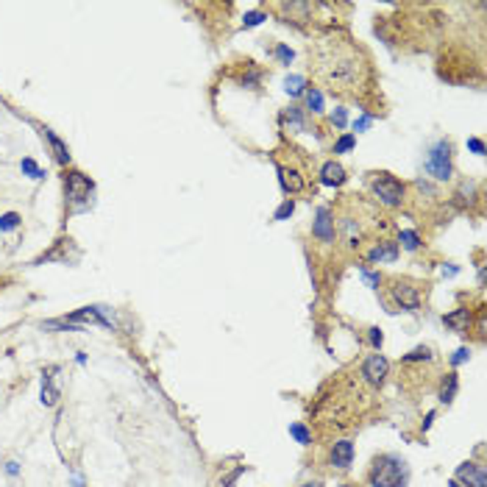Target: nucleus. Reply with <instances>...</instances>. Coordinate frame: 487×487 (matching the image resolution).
<instances>
[{
  "label": "nucleus",
  "mask_w": 487,
  "mask_h": 487,
  "mask_svg": "<svg viewBox=\"0 0 487 487\" xmlns=\"http://www.w3.org/2000/svg\"><path fill=\"white\" fill-rule=\"evenodd\" d=\"M290 434L301 443V446H309V443H312V432H309L306 426H301V423H290Z\"/></svg>",
  "instance_id": "aec40b11"
},
{
  "label": "nucleus",
  "mask_w": 487,
  "mask_h": 487,
  "mask_svg": "<svg viewBox=\"0 0 487 487\" xmlns=\"http://www.w3.org/2000/svg\"><path fill=\"white\" fill-rule=\"evenodd\" d=\"M312 78L337 97H359L370 90L373 70L368 56L348 39V33L331 31L306 48Z\"/></svg>",
  "instance_id": "f257e3e1"
},
{
  "label": "nucleus",
  "mask_w": 487,
  "mask_h": 487,
  "mask_svg": "<svg viewBox=\"0 0 487 487\" xmlns=\"http://www.w3.org/2000/svg\"><path fill=\"white\" fill-rule=\"evenodd\" d=\"M468 357H471V351H468V348H459L454 357H451V365H462V362H465Z\"/></svg>",
  "instance_id": "72a5a7b5"
},
{
  "label": "nucleus",
  "mask_w": 487,
  "mask_h": 487,
  "mask_svg": "<svg viewBox=\"0 0 487 487\" xmlns=\"http://www.w3.org/2000/svg\"><path fill=\"white\" fill-rule=\"evenodd\" d=\"M449 487H462L459 482H449Z\"/></svg>",
  "instance_id": "ea45409f"
},
{
  "label": "nucleus",
  "mask_w": 487,
  "mask_h": 487,
  "mask_svg": "<svg viewBox=\"0 0 487 487\" xmlns=\"http://www.w3.org/2000/svg\"><path fill=\"white\" fill-rule=\"evenodd\" d=\"M368 482L370 487H407L410 468L398 454H379L370 465Z\"/></svg>",
  "instance_id": "f03ea898"
},
{
  "label": "nucleus",
  "mask_w": 487,
  "mask_h": 487,
  "mask_svg": "<svg viewBox=\"0 0 487 487\" xmlns=\"http://www.w3.org/2000/svg\"><path fill=\"white\" fill-rule=\"evenodd\" d=\"M304 487H323L321 482H309V485H304Z\"/></svg>",
  "instance_id": "58836bf2"
},
{
  "label": "nucleus",
  "mask_w": 487,
  "mask_h": 487,
  "mask_svg": "<svg viewBox=\"0 0 487 487\" xmlns=\"http://www.w3.org/2000/svg\"><path fill=\"white\" fill-rule=\"evenodd\" d=\"M23 173H28L31 178H45V170H39V164L33 162V159H23Z\"/></svg>",
  "instance_id": "bb28decb"
},
{
  "label": "nucleus",
  "mask_w": 487,
  "mask_h": 487,
  "mask_svg": "<svg viewBox=\"0 0 487 487\" xmlns=\"http://www.w3.org/2000/svg\"><path fill=\"white\" fill-rule=\"evenodd\" d=\"M459 485H468V487H487V471L482 462H462L456 468V479Z\"/></svg>",
  "instance_id": "1a4fd4ad"
},
{
  "label": "nucleus",
  "mask_w": 487,
  "mask_h": 487,
  "mask_svg": "<svg viewBox=\"0 0 487 487\" xmlns=\"http://www.w3.org/2000/svg\"><path fill=\"white\" fill-rule=\"evenodd\" d=\"M65 195L67 203H70V212H87L92 203V195H95V184L84 173L70 170L65 176Z\"/></svg>",
  "instance_id": "20e7f679"
},
{
  "label": "nucleus",
  "mask_w": 487,
  "mask_h": 487,
  "mask_svg": "<svg viewBox=\"0 0 487 487\" xmlns=\"http://www.w3.org/2000/svg\"><path fill=\"white\" fill-rule=\"evenodd\" d=\"M276 173H279V181H282V190L284 193H301L304 187H306V178H304V173L298 170V167H292V164H282L276 162Z\"/></svg>",
  "instance_id": "9d476101"
},
{
  "label": "nucleus",
  "mask_w": 487,
  "mask_h": 487,
  "mask_svg": "<svg viewBox=\"0 0 487 487\" xmlns=\"http://www.w3.org/2000/svg\"><path fill=\"white\" fill-rule=\"evenodd\" d=\"M304 84H306V81H304L301 75H287V78H284V90H287L292 97L304 95Z\"/></svg>",
  "instance_id": "412c9836"
},
{
  "label": "nucleus",
  "mask_w": 487,
  "mask_h": 487,
  "mask_svg": "<svg viewBox=\"0 0 487 487\" xmlns=\"http://www.w3.org/2000/svg\"><path fill=\"white\" fill-rule=\"evenodd\" d=\"M346 120H348V114H346V109H337V112L331 114V123H334L337 129H343V126H346Z\"/></svg>",
  "instance_id": "7c9ffc66"
},
{
  "label": "nucleus",
  "mask_w": 487,
  "mask_h": 487,
  "mask_svg": "<svg viewBox=\"0 0 487 487\" xmlns=\"http://www.w3.org/2000/svg\"><path fill=\"white\" fill-rule=\"evenodd\" d=\"M346 170H343V164L337 162H326L323 167H321V184H326V187H340V184H346Z\"/></svg>",
  "instance_id": "4468645a"
},
{
  "label": "nucleus",
  "mask_w": 487,
  "mask_h": 487,
  "mask_svg": "<svg viewBox=\"0 0 487 487\" xmlns=\"http://www.w3.org/2000/svg\"><path fill=\"white\" fill-rule=\"evenodd\" d=\"M262 20H264V14H262V11H251V14H245V28H254V26H259Z\"/></svg>",
  "instance_id": "c756f323"
},
{
  "label": "nucleus",
  "mask_w": 487,
  "mask_h": 487,
  "mask_svg": "<svg viewBox=\"0 0 487 487\" xmlns=\"http://www.w3.org/2000/svg\"><path fill=\"white\" fill-rule=\"evenodd\" d=\"M370 343H373L376 348L382 346V331H379V328H370Z\"/></svg>",
  "instance_id": "e433bc0d"
},
{
  "label": "nucleus",
  "mask_w": 487,
  "mask_h": 487,
  "mask_svg": "<svg viewBox=\"0 0 487 487\" xmlns=\"http://www.w3.org/2000/svg\"><path fill=\"white\" fill-rule=\"evenodd\" d=\"M242 473H245V465H240V468H237L234 473H228V479H226V482H223L220 487H234V482H237V479H240Z\"/></svg>",
  "instance_id": "2f4dec72"
},
{
  "label": "nucleus",
  "mask_w": 487,
  "mask_h": 487,
  "mask_svg": "<svg viewBox=\"0 0 487 487\" xmlns=\"http://www.w3.org/2000/svg\"><path fill=\"white\" fill-rule=\"evenodd\" d=\"M368 126H370V114H365V117L354 120V131H365Z\"/></svg>",
  "instance_id": "c9c22d12"
},
{
  "label": "nucleus",
  "mask_w": 487,
  "mask_h": 487,
  "mask_svg": "<svg viewBox=\"0 0 487 487\" xmlns=\"http://www.w3.org/2000/svg\"><path fill=\"white\" fill-rule=\"evenodd\" d=\"M312 234L321 237L323 242H334V218H331V209L328 206H321L318 209V220L312 226Z\"/></svg>",
  "instance_id": "f8f14e48"
},
{
  "label": "nucleus",
  "mask_w": 487,
  "mask_h": 487,
  "mask_svg": "<svg viewBox=\"0 0 487 487\" xmlns=\"http://www.w3.org/2000/svg\"><path fill=\"white\" fill-rule=\"evenodd\" d=\"M276 59H279L282 65H290V62H292V50L287 48V45H279V48H276Z\"/></svg>",
  "instance_id": "c85d7f7f"
},
{
  "label": "nucleus",
  "mask_w": 487,
  "mask_h": 487,
  "mask_svg": "<svg viewBox=\"0 0 487 487\" xmlns=\"http://www.w3.org/2000/svg\"><path fill=\"white\" fill-rule=\"evenodd\" d=\"M368 184H370L373 195L379 198V203H385V206H401L404 203L407 187L395 176H390V173H370Z\"/></svg>",
  "instance_id": "39448f33"
},
{
  "label": "nucleus",
  "mask_w": 487,
  "mask_h": 487,
  "mask_svg": "<svg viewBox=\"0 0 487 487\" xmlns=\"http://www.w3.org/2000/svg\"><path fill=\"white\" fill-rule=\"evenodd\" d=\"M387 373H390V362L382 354H370V357L362 362V379L368 385H373V387H382L385 379H387Z\"/></svg>",
  "instance_id": "6e6552de"
},
{
  "label": "nucleus",
  "mask_w": 487,
  "mask_h": 487,
  "mask_svg": "<svg viewBox=\"0 0 487 487\" xmlns=\"http://www.w3.org/2000/svg\"><path fill=\"white\" fill-rule=\"evenodd\" d=\"M398 240H401V245H404L407 251H418V248H421V237H418L415 231H401Z\"/></svg>",
  "instance_id": "5701e85b"
},
{
  "label": "nucleus",
  "mask_w": 487,
  "mask_h": 487,
  "mask_svg": "<svg viewBox=\"0 0 487 487\" xmlns=\"http://www.w3.org/2000/svg\"><path fill=\"white\" fill-rule=\"evenodd\" d=\"M306 106H309L315 114H321V112H323V95H321L315 87H312V90H306Z\"/></svg>",
  "instance_id": "4be33fe9"
},
{
  "label": "nucleus",
  "mask_w": 487,
  "mask_h": 487,
  "mask_svg": "<svg viewBox=\"0 0 487 487\" xmlns=\"http://www.w3.org/2000/svg\"><path fill=\"white\" fill-rule=\"evenodd\" d=\"M84 326H103V328H114V321L106 315L103 306H84L73 315H67L62 321H48L42 328H70V331H81Z\"/></svg>",
  "instance_id": "7ed1b4c3"
},
{
  "label": "nucleus",
  "mask_w": 487,
  "mask_h": 487,
  "mask_svg": "<svg viewBox=\"0 0 487 487\" xmlns=\"http://www.w3.org/2000/svg\"><path fill=\"white\" fill-rule=\"evenodd\" d=\"M429 359H432V351H429V348H415V351H410L401 362H404V365H412V362H429Z\"/></svg>",
  "instance_id": "b1692460"
},
{
  "label": "nucleus",
  "mask_w": 487,
  "mask_h": 487,
  "mask_svg": "<svg viewBox=\"0 0 487 487\" xmlns=\"http://www.w3.org/2000/svg\"><path fill=\"white\" fill-rule=\"evenodd\" d=\"M426 173H432L437 181L451 178V142L449 139H440L432 145V151L426 156Z\"/></svg>",
  "instance_id": "423d86ee"
},
{
  "label": "nucleus",
  "mask_w": 487,
  "mask_h": 487,
  "mask_svg": "<svg viewBox=\"0 0 487 487\" xmlns=\"http://www.w3.org/2000/svg\"><path fill=\"white\" fill-rule=\"evenodd\" d=\"M328 462H331V468H337V471H348L351 462H354V443H351V440H337V443L331 446Z\"/></svg>",
  "instance_id": "9b49d317"
},
{
  "label": "nucleus",
  "mask_w": 487,
  "mask_h": 487,
  "mask_svg": "<svg viewBox=\"0 0 487 487\" xmlns=\"http://www.w3.org/2000/svg\"><path fill=\"white\" fill-rule=\"evenodd\" d=\"M42 134H45V139L50 142V151H53V156H56V162L59 164H70V151H67V145L53 134L50 129H42Z\"/></svg>",
  "instance_id": "dca6fc26"
},
{
  "label": "nucleus",
  "mask_w": 487,
  "mask_h": 487,
  "mask_svg": "<svg viewBox=\"0 0 487 487\" xmlns=\"http://www.w3.org/2000/svg\"><path fill=\"white\" fill-rule=\"evenodd\" d=\"M357 145V137L354 134H346V137H340L337 142H334V154H346V151H351Z\"/></svg>",
  "instance_id": "393cba45"
},
{
  "label": "nucleus",
  "mask_w": 487,
  "mask_h": 487,
  "mask_svg": "<svg viewBox=\"0 0 487 487\" xmlns=\"http://www.w3.org/2000/svg\"><path fill=\"white\" fill-rule=\"evenodd\" d=\"M343 487H354V485H343Z\"/></svg>",
  "instance_id": "a19ab883"
},
{
  "label": "nucleus",
  "mask_w": 487,
  "mask_h": 487,
  "mask_svg": "<svg viewBox=\"0 0 487 487\" xmlns=\"http://www.w3.org/2000/svg\"><path fill=\"white\" fill-rule=\"evenodd\" d=\"M292 209H295V203H292L290 198H287V200H284V203L276 209V220H287V218L292 215Z\"/></svg>",
  "instance_id": "cd10ccee"
},
{
  "label": "nucleus",
  "mask_w": 487,
  "mask_h": 487,
  "mask_svg": "<svg viewBox=\"0 0 487 487\" xmlns=\"http://www.w3.org/2000/svg\"><path fill=\"white\" fill-rule=\"evenodd\" d=\"M443 323L449 326V328H454V331H459V334L468 331V326H471V309H456V312L443 318Z\"/></svg>",
  "instance_id": "f3484780"
},
{
  "label": "nucleus",
  "mask_w": 487,
  "mask_h": 487,
  "mask_svg": "<svg viewBox=\"0 0 487 487\" xmlns=\"http://www.w3.org/2000/svg\"><path fill=\"white\" fill-rule=\"evenodd\" d=\"M395 257H398V245H395V242H390V240L376 242V245L368 251V262H382V259L392 262Z\"/></svg>",
  "instance_id": "2eb2a0df"
},
{
  "label": "nucleus",
  "mask_w": 487,
  "mask_h": 487,
  "mask_svg": "<svg viewBox=\"0 0 487 487\" xmlns=\"http://www.w3.org/2000/svg\"><path fill=\"white\" fill-rule=\"evenodd\" d=\"M390 298L395 306L401 309H418L423 304V287L418 282H410V279H392L390 282Z\"/></svg>",
  "instance_id": "0eeeda50"
},
{
  "label": "nucleus",
  "mask_w": 487,
  "mask_h": 487,
  "mask_svg": "<svg viewBox=\"0 0 487 487\" xmlns=\"http://www.w3.org/2000/svg\"><path fill=\"white\" fill-rule=\"evenodd\" d=\"M56 368H48V370H42V392H39V401L45 404V407H53L56 401H59V387H56Z\"/></svg>",
  "instance_id": "ddd939ff"
},
{
  "label": "nucleus",
  "mask_w": 487,
  "mask_h": 487,
  "mask_svg": "<svg viewBox=\"0 0 487 487\" xmlns=\"http://www.w3.org/2000/svg\"><path fill=\"white\" fill-rule=\"evenodd\" d=\"M6 471H9V473H11V476H14V473H17V471H20V468H17V462H9V465H6Z\"/></svg>",
  "instance_id": "4c0bfd02"
},
{
  "label": "nucleus",
  "mask_w": 487,
  "mask_h": 487,
  "mask_svg": "<svg viewBox=\"0 0 487 487\" xmlns=\"http://www.w3.org/2000/svg\"><path fill=\"white\" fill-rule=\"evenodd\" d=\"M362 276H365V282H368V284H373V287H379V282H382V276H379V273H368V270H362Z\"/></svg>",
  "instance_id": "f704fd0d"
},
{
  "label": "nucleus",
  "mask_w": 487,
  "mask_h": 487,
  "mask_svg": "<svg viewBox=\"0 0 487 487\" xmlns=\"http://www.w3.org/2000/svg\"><path fill=\"white\" fill-rule=\"evenodd\" d=\"M282 120H284L287 131H304V129H306V123H304V114H301V109H298V106H290V109L282 114Z\"/></svg>",
  "instance_id": "a211bd4d"
},
{
  "label": "nucleus",
  "mask_w": 487,
  "mask_h": 487,
  "mask_svg": "<svg viewBox=\"0 0 487 487\" xmlns=\"http://www.w3.org/2000/svg\"><path fill=\"white\" fill-rule=\"evenodd\" d=\"M468 148H471L473 154H479V156L485 154V142H482V139H476V137H471V139H468Z\"/></svg>",
  "instance_id": "473e14b6"
},
{
  "label": "nucleus",
  "mask_w": 487,
  "mask_h": 487,
  "mask_svg": "<svg viewBox=\"0 0 487 487\" xmlns=\"http://www.w3.org/2000/svg\"><path fill=\"white\" fill-rule=\"evenodd\" d=\"M456 390H459V379H456V373H446V382H443V390H440V401L443 404H451L456 395Z\"/></svg>",
  "instance_id": "6ab92c4d"
},
{
  "label": "nucleus",
  "mask_w": 487,
  "mask_h": 487,
  "mask_svg": "<svg viewBox=\"0 0 487 487\" xmlns=\"http://www.w3.org/2000/svg\"><path fill=\"white\" fill-rule=\"evenodd\" d=\"M17 226H20V215L17 212H6L0 218V231H14Z\"/></svg>",
  "instance_id": "a878e982"
}]
</instances>
